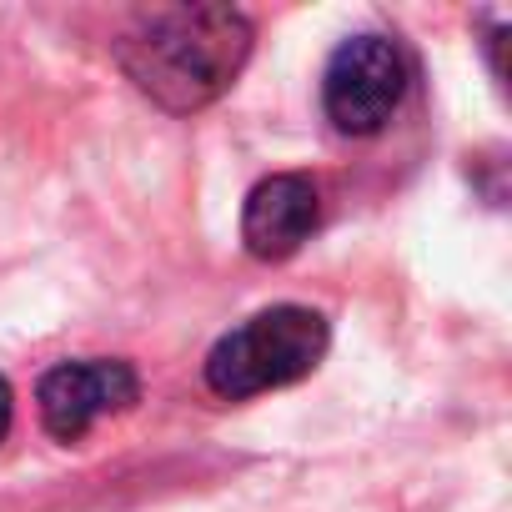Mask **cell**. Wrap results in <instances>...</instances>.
I'll list each match as a JSON object with an SVG mask.
<instances>
[{
	"label": "cell",
	"instance_id": "cell-5",
	"mask_svg": "<svg viewBox=\"0 0 512 512\" xmlns=\"http://www.w3.org/2000/svg\"><path fill=\"white\" fill-rule=\"evenodd\" d=\"M317 221H322V201H317L312 176L277 171L251 186V196L241 206V241L256 262H287L317 231Z\"/></svg>",
	"mask_w": 512,
	"mask_h": 512
},
{
	"label": "cell",
	"instance_id": "cell-1",
	"mask_svg": "<svg viewBox=\"0 0 512 512\" xmlns=\"http://www.w3.org/2000/svg\"><path fill=\"white\" fill-rule=\"evenodd\" d=\"M251 56V21L231 6H156L116 41L121 71L141 96L186 116L231 91Z\"/></svg>",
	"mask_w": 512,
	"mask_h": 512
},
{
	"label": "cell",
	"instance_id": "cell-6",
	"mask_svg": "<svg viewBox=\"0 0 512 512\" xmlns=\"http://www.w3.org/2000/svg\"><path fill=\"white\" fill-rule=\"evenodd\" d=\"M11 422H16V397H11V382L0 377V442H6Z\"/></svg>",
	"mask_w": 512,
	"mask_h": 512
},
{
	"label": "cell",
	"instance_id": "cell-4",
	"mask_svg": "<svg viewBox=\"0 0 512 512\" xmlns=\"http://www.w3.org/2000/svg\"><path fill=\"white\" fill-rule=\"evenodd\" d=\"M141 397V377L131 362H61L41 377L36 402H41V427L56 442H81L106 412H126Z\"/></svg>",
	"mask_w": 512,
	"mask_h": 512
},
{
	"label": "cell",
	"instance_id": "cell-2",
	"mask_svg": "<svg viewBox=\"0 0 512 512\" xmlns=\"http://www.w3.org/2000/svg\"><path fill=\"white\" fill-rule=\"evenodd\" d=\"M327 322L312 307H272L226 332L206 352V387L221 402H246L272 387H292L327 357Z\"/></svg>",
	"mask_w": 512,
	"mask_h": 512
},
{
	"label": "cell",
	"instance_id": "cell-3",
	"mask_svg": "<svg viewBox=\"0 0 512 512\" xmlns=\"http://www.w3.org/2000/svg\"><path fill=\"white\" fill-rule=\"evenodd\" d=\"M407 81H412V66L397 41L352 36L332 51L322 71V111L342 136H377L397 116Z\"/></svg>",
	"mask_w": 512,
	"mask_h": 512
}]
</instances>
